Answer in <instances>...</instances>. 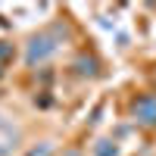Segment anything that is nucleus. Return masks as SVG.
<instances>
[{
    "label": "nucleus",
    "instance_id": "obj_3",
    "mask_svg": "<svg viewBox=\"0 0 156 156\" xmlns=\"http://www.w3.org/2000/svg\"><path fill=\"white\" fill-rule=\"evenodd\" d=\"M134 115H137V122H144V125H156V97L153 94L140 97L134 103Z\"/></svg>",
    "mask_w": 156,
    "mask_h": 156
},
{
    "label": "nucleus",
    "instance_id": "obj_4",
    "mask_svg": "<svg viewBox=\"0 0 156 156\" xmlns=\"http://www.w3.org/2000/svg\"><path fill=\"white\" fill-rule=\"evenodd\" d=\"M119 150H115V144H109V140H100L97 144V156H115Z\"/></svg>",
    "mask_w": 156,
    "mask_h": 156
},
{
    "label": "nucleus",
    "instance_id": "obj_7",
    "mask_svg": "<svg viewBox=\"0 0 156 156\" xmlns=\"http://www.w3.org/2000/svg\"><path fill=\"white\" fill-rule=\"evenodd\" d=\"M3 66H6V59H0V75H3Z\"/></svg>",
    "mask_w": 156,
    "mask_h": 156
},
{
    "label": "nucleus",
    "instance_id": "obj_2",
    "mask_svg": "<svg viewBox=\"0 0 156 156\" xmlns=\"http://www.w3.org/2000/svg\"><path fill=\"white\" fill-rule=\"evenodd\" d=\"M56 50V44H53V37H47V34H41V37H31V44H28V62H37V59H44V56H50Z\"/></svg>",
    "mask_w": 156,
    "mask_h": 156
},
{
    "label": "nucleus",
    "instance_id": "obj_5",
    "mask_svg": "<svg viewBox=\"0 0 156 156\" xmlns=\"http://www.w3.org/2000/svg\"><path fill=\"white\" fill-rule=\"evenodd\" d=\"M75 66H78V72H81V75H94V59H78Z\"/></svg>",
    "mask_w": 156,
    "mask_h": 156
},
{
    "label": "nucleus",
    "instance_id": "obj_8",
    "mask_svg": "<svg viewBox=\"0 0 156 156\" xmlns=\"http://www.w3.org/2000/svg\"><path fill=\"white\" fill-rule=\"evenodd\" d=\"M69 156H78V153H69Z\"/></svg>",
    "mask_w": 156,
    "mask_h": 156
},
{
    "label": "nucleus",
    "instance_id": "obj_1",
    "mask_svg": "<svg viewBox=\"0 0 156 156\" xmlns=\"http://www.w3.org/2000/svg\"><path fill=\"white\" fill-rule=\"evenodd\" d=\"M16 144H19V128L12 125L6 115H0V156L12 153V150H16Z\"/></svg>",
    "mask_w": 156,
    "mask_h": 156
},
{
    "label": "nucleus",
    "instance_id": "obj_6",
    "mask_svg": "<svg viewBox=\"0 0 156 156\" xmlns=\"http://www.w3.org/2000/svg\"><path fill=\"white\" fill-rule=\"evenodd\" d=\"M31 156H50V147H41V150H34Z\"/></svg>",
    "mask_w": 156,
    "mask_h": 156
}]
</instances>
